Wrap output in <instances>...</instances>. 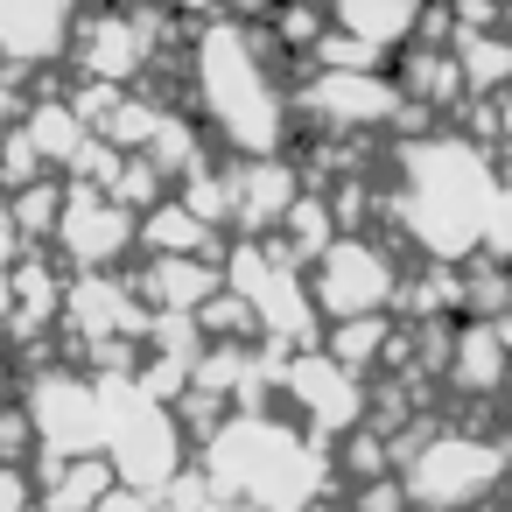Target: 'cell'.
I'll return each instance as SVG.
<instances>
[{
    "label": "cell",
    "mask_w": 512,
    "mask_h": 512,
    "mask_svg": "<svg viewBox=\"0 0 512 512\" xmlns=\"http://www.w3.org/2000/svg\"><path fill=\"white\" fill-rule=\"evenodd\" d=\"M22 127H29L36 155H43L50 169H64V176H71V162H78V155L92 148V127H85V113H78L71 99H29Z\"/></svg>",
    "instance_id": "e0dca14e"
},
{
    "label": "cell",
    "mask_w": 512,
    "mask_h": 512,
    "mask_svg": "<svg viewBox=\"0 0 512 512\" xmlns=\"http://www.w3.org/2000/svg\"><path fill=\"white\" fill-rule=\"evenodd\" d=\"M351 512H414V498H407V484H400V470H393V477H365V484L351 491Z\"/></svg>",
    "instance_id": "7402d4cb"
},
{
    "label": "cell",
    "mask_w": 512,
    "mask_h": 512,
    "mask_svg": "<svg viewBox=\"0 0 512 512\" xmlns=\"http://www.w3.org/2000/svg\"><path fill=\"white\" fill-rule=\"evenodd\" d=\"M99 512H162V505H155V491H134V484H113V491L99 498Z\"/></svg>",
    "instance_id": "d4e9b609"
},
{
    "label": "cell",
    "mask_w": 512,
    "mask_h": 512,
    "mask_svg": "<svg viewBox=\"0 0 512 512\" xmlns=\"http://www.w3.org/2000/svg\"><path fill=\"white\" fill-rule=\"evenodd\" d=\"M484 260L512 267V169H498V197H491V218H484Z\"/></svg>",
    "instance_id": "44dd1931"
},
{
    "label": "cell",
    "mask_w": 512,
    "mask_h": 512,
    "mask_svg": "<svg viewBox=\"0 0 512 512\" xmlns=\"http://www.w3.org/2000/svg\"><path fill=\"white\" fill-rule=\"evenodd\" d=\"M0 512H43V484L22 463H0Z\"/></svg>",
    "instance_id": "603a6c76"
},
{
    "label": "cell",
    "mask_w": 512,
    "mask_h": 512,
    "mask_svg": "<svg viewBox=\"0 0 512 512\" xmlns=\"http://www.w3.org/2000/svg\"><path fill=\"white\" fill-rule=\"evenodd\" d=\"M36 484H43V512H99V498L120 477L106 456H43Z\"/></svg>",
    "instance_id": "2e32d148"
},
{
    "label": "cell",
    "mask_w": 512,
    "mask_h": 512,
    "mask_svg": "<svg viewBox=\"0 0 512 512\" xmlns=\"http://www.w3.org/2000/svg\"><path fill=\"white\" fill-rule=\"evenodd\" d=\"M78 0H0V71H57L78 50Z\"/></svg>",
    "instance_id": "30bf717a"
},
{
    "label": "cell",
    "mask_w": 512,
    "mask_h": 512,
    "mask_svg": "<svg viewBox=\"0 0 512 512\" xmlns=\"http://www.w3.org/2000/svg\"><path fill=\"white\" fill-rule=\"evenodd\" d=\"M155 64V15L148 8H106L78 22V50L71 71L78 78H106V85H141V71Z\"/></svg>",
    "instance_id": "7c38bea8"
},
{
    "label": "cell",
    "mask_w": 512,
    "mask_h": 512,
    "mask_svg": "<svg viewBox=\"0 0 512 512\" xmlns=\"http://www.w3.org/2000/svg\"><path fill=\"white\" fill-rule=\"evenodd\" d=\"M281 393H288L295 421H302V428H316V435H351V428L372 414L365 372H351L330 344L288 351V358H281Z\"/></svg>",
    "instance_id": "52a82bcc"
},
{
    "label": "cell",
    "mask_w": 512,
    "mask_h": 512,
    "mask_svg": "<svg viewBox=\"0 0 512 512\" xmlns=\"http://www.w3.org/2000/svg\"><path fill=\"white\" fill-rule=\"evenodd\" d=\"M442 379H449L456 393H470V400H498V386L512 379V358H505V337H498V323H484V316L456 323V337H449V358H442Z\"/></svg>",
    "instance_id": "9a60e30c"
},
{
    "label": "cell",
    "mask_w": 512,
    "mask_h": 512,
    "mask_svg": "<svg viewBox=\"0 0 512 512\" xmlns=\"http://www.w3.org/2000/svg\"><path fill=\"white\" fill-rule=\"evenodd\" d=\"M197 470L211 477L218 498L267 505V512H309V505H323V491L337 477V456L323 449L316 428L274 421L267 407H239V414L204 428Z\"/></svg>",
    "instance_id": "3957f363"
},
{
    "label": "cell",
    "mask_w": 512,
    "mask_h": 512,
    "mask_svg": "<svg viewBox=\"0 0 512 512\" xmlns=\"http://www.w3.org/2000/svg\"><path fill=\"white\" fill-rule=\"evenodd\" d=\"M295 113L323 120L330 134H372L414 106H407L400 78H386V71H309V85L295 92Z\"/></svg>",
    "instance_id": "9c48e42d"
},
{
    "label": "cell",
    "mask_w": 512,
    "mask_h": 512,
    "mask_svg": "<svg viewBox=\"0 0 512 512\" xmlns=\"http://www.w3.org/2000/svg\"><path fill=\"white\" fill-rule=\"evenodd\" d=\"M400 484H407L414 512H484L512 484V442L470 435V428H435L400 456Z\"/></svg>",
    "instance_id": "277c9868"
},
{
    "label": "cell",
    "mask_w": 512,
    "mask_h": 512,
    "mask_svg": "<svg viewBox=\"0 0 512 512\" xmlns=\"http://www.w3.org/2000/svg\"><path fill=\"white\" fill-rule=\"evenodd\" d=\"M218 239H225V232H218L211 218H197L176 190H169L155 211H141V246H148V253H211V260H225Z\"/></svg>",
    "instance_id": "ac0fdd59"
},
{
    "label": "cell",
    "mask_w": 512,
    "mask_h": 512,
    "mask_svg": "<svg viewBox=\"0 0 512 512\" xmlns=\"http://www.w3.org/2000/svg\"><path fill=\"white\" fill-rule=\"evenodd\" d=\"M22 407L36 421V449L43 456H106V400H99V372L78 365H50L22 386Z\"/></svg>",
    "instance_id": "8992f818"
},
{
    "label": "cell",
    "mask_w": 512,
    "mask_h": 512,
    "mask_svg": "<svg viewBox=\"0 0 512 512\" xmlns=\"http://www.w3.org/2000/svg\"><path fill=\"white\" fill-rule=\"evenodd\" d=\"M169 15H183V22H197V29H204V22H218V15H225V0H169Z\"/></svg>",
    "instance_id": "484cf974"
},
{
    "label": "cell",
    "mask_w": 512,
    "mask_h": 512,
    "mask_svg": "<svg viewBox=\"0 0 512 512\" xmlns=\"http://www.w3.org/2000/svg\"><path fill=\"white\" fill-rule=\"evenodd\" d=\"M309 176L288 162V155H253V162H232L225 169V225L239 239H274L288 225V211L302 204Z\"/></svg>",
    "instance_id": "8fae6325"
},
{
    "label": "cell",
    "mask_w": 512,
    "mask_h": 512,
    "mask_svg": "<svg viewBox=\"0 0 512 512\" xmlns=\"http://www.w3.org/2000/svg\"><path fill=\"white\" fill-rule=\"evenodd\" d=\"M274 57L260 29L218 15L190 36V92H197V120L218 148H232V162L253 155H288L295 134V92L274 78Z\"/></svg>",
    "instance_id": "7a4b0ae2"
},
{
    "label": "cell",
    "mask_w": 512,
    "mask_h": 512,
    "mask_svg": "<svg viewBox=\"0 0 512 512\" xmlns=\"http://www.w3.org/2000/svg\"><path fill=\"white\" fill-rule=\"evenodd\" d=\"M498 337H505V358H512V309L498 316Z\"/></svg>",
    "instance_id": "83f0119b"
},
{
    "label": "cell",
    "mask_w": 512,
    "mask_h": 512,
    "mask_svg": "<svg viewBox=\"0 0 512 512\" xmlns=\"http://www.w3.org/2000/svg\"><path fill=\"white\" fill-rule=\"evenodd\" d=\"M323 15H330L337 36H351L379 57H400L435 22V0H323Z\"/></svg>",
    "instance_id": "4fadbf2b"
},
{
    "label": "cell",
    "mask_w": 512,
    "mask_h": 512,
    "mask_svg": "<svg viewBox=\"0 0 512 512\" xmlns=\"http://www.w3.org/2000/svg\"><path fill=\"white\" fill-rule=\"evenodd\" d=\"M309 512H351V505H330V498H323V505H309Z\"/></svg>",
    "instance_id": "f1b7e54d"
},
{
    "label": "cell",
    "mask_w": 512,
    "mask_h": 512,
    "mask_svg": "<svg viewBox=\"0 0 512 512\" xmlns=\"http://www.w3.org/2000/svg\"><path fill=\"white\" fill-rule=\"evenodd\" d=\"M211 512H267V505H239V498H211Z\"/></svg>",
    "instance_id": "4316f807"
},
{
    "label": "cell",
    "mask_w": 512,
    "mask_h": 512,
    "mask_svg": "<svg viewBox=\"0 0 512 512\" xmlns=\"http://www.w3.org/2000/svg\"><path fill=\"white\" fill-rule=\"evenodd\" d=\"M393 337H400V330H393L386 316H358V323H330V351H337V358H344L351 372H372V365H379V358L393 351Z\"/></svg>",
    "instance_id": "ffe728a7"
},
{
    "label": "cell",
    "mask_w": 512,
    "mask_h": 512,
    "mask_svg": "<svg viewBox=\"0 0 512 512\" xmlns=\"http://www.w3.org/2000/svg\"><path fill=\"white\" fill-rule=\"evenodd\" d=\"M78 274H113L134 246H141V211H127L113 190H92V183H71L64 197V218H57V239H50Z\"/></svg>",
    "instance_id": "ba28073f"
},
{
    "label": "cell",
    "mask_w": 512,
    "mask_h": 512,
    "mask_svg": "<svg viewBox=\"0 0 512 512\" xmlns=\"http://www.w3.org/2000/svg\"><path fill=\"white\" fill-rule=\"evenodd\" d=\"M64 197H71V183H57V176L29 183V190H8V204H15V225H22V239H29V246H50V239H57Z\"/></svg>",
    "instance_id": "d6986e66"
},
{
    "label": "cell",
    "mask_w": 512,
    "mask_h": 512,
    "mask_svg": "<svg viewBox=\"0 0 512 512\" xmlns=\"http://www.w3.org/2000/svg\"><path fill=\"white\" fill-rule=\"evenodd\" d=\"M134 288H141V302L155 316H197L225 288V260H211V253H155Z\"/></svg>",
    "instance_id": "5bb4252c"
},
{
    "label": "cell",
    "mask_w": 512,
    "mask_h": 512,
    "mask_svg": "<svg viewBox=\"0 0 512 512\" xmlns=\"http://www.w3.org/2000/svg\"><path fill=\"white\" fill-rule=\"evenodd\" d=\"M400 288H407L400 260H393L379 239H365V232H337V239L309 260V295H316V309H323L330 323L386 316V309L400 302Z\"/></svg>",
    "instance_id": "5b68a950"
},
{
    "label": "cell",
    "mask_w": 512,
    "mask_h": 512,
    "mask_svg": "<svg viewBox=\"0 0 512 512\" xmlns=\"http://www.w3.org/2000/svg\"><path fill=\"white\" fill-rule=\"evenodd\" d=\"M29 253V239H22V225H15V204H8V190H0V309H8V281H15V260Z\"/></svg>",
    "instance_id": "cb8c5ba5"
},
{
    "label": "cell",
    "mask_w": 512,
    "mask_h": 512,
    "mask_svg": "<svg viewBox=\"0 0 512 512\" xmlns=\"http://www.w3.org/2000/svg\"><path fill=\"white\" fill-rule=\"evenodd\" d=\"M498 197L491 148L463 127H421L393 148V176L379 183V204L393 211L400 239L421 260L463 267L484 253V218Z\"/></svg>",
    "instance_id": "6da1fadb"
}]
</instances>
